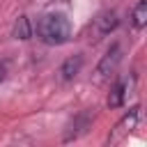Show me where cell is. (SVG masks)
Returning <instances> with one entry per match:
<instances>
[{"mask_svg":"<svg viewBox=\"0 0 147 147\" xmlns=\"http://www.w3.org/2000/svg\"><path fill=\"white\" fill-rule=\"evenodd\" d=\"M131 23H133L136 30H142V28H145V23H147V2H145V0H140V2L133 7Z\"/></svg>","mask_w":147,"mask_h":147,"instance_id":"ba28073f","label":"cell"},{"mask_svg":"<svg viewBox=\"0 0 147 147\" xmlns=\"http://www.w3.org/2000/svg\"><path fill=\"white\" fill-rule=\"evenodd\" d=\"M138 122H140V108L136 106V108H131V110L117 122V126H115L113 133L108 136V145H117V142H122L133 129H138Z\"/></svg>","mask_w":147,"mask_h":147,"instance_id":"7a4b0ae2","label":"cell"},{"mask_svg":"<svg viewBox=\"0 0 147 147\" xmlns=\"http://www.w3.org/2000/svg\"><path fill=\"white\" fill-rule=\"evenodd\" d=\"M129 90H131V83H129V80H119V83L113 87L110 96H108V106H110V108H119V106L124 103Z\"/></svg>","mask_w":147,"mask_h":147,"instance_id":"8992f818","label":"cell"},{"mask_svg":"<svg viewBox=\"0 0 147 147\" xmlns=\"http://www.w3.org/2000/svg\"><path fill=\"white\" fill-rule=\"evenodd\" d=\"M37 37L48 46H60L71 37V23L64 14H44L37 18Z\"/></svg>","mask_w":147,"mask_h":147,"instance_id":"6da1fadb","label":"cell"},{"mask_svg":"<svg viewBox=\"0 0 147 147\" xmlns=\"http://www.w3.org/2000/svg\"><path fill=\"white\" fill-rule=\"evenodd\" d=\"M80 69H83V55L80 53H76V55H71V57H67L64 62H62V67H60V80L62 83H69V80H74L78 74H80Z\"/></svg>","mask_w":147,"mask_h":147,"instance_id":"5b68a950","label":"cell"},{"mask_svg":"<svg viewBox=\"0 0 147 147\" xmlns=\"http://www.w3.org/2000/svg\"><path fill=\"white\" fill-rule=\"evenodd\" d=\"M32 37V23L28 16H18L14 23V39H30Z\"/></svg>","mask_w":147,"mask_h":147,"instance_id":"9c48e42d","label":"cell"},{"mask_svg":"<svg viewBox=\"0 0 147 147\" xmlns=\"http://www.w3.org/2000/svg\"><path fill=\"white\" fill-rule=\"evenodd\" d=\"M87 124H90V115H87V113L78 115V117L71 122V129L67 131V136H64V142H69V140H74V138H78V133H83V131H85L83 126H87Z\"/></svg>","mask_w":147,"mask_h":147,"instance_id":"52a82bcc","label":"cell"},{"mask_svg":"<svg viewBox=\"0 0 147 147\" xmlns=\"http://www.w3.org/2000/svg\"><path fill=\"white\" fill-rule=\"evenodd\" d=\"M117 25H119V16H117V11H115V9H106V11H101V14L92 21L90 32H92L94 39H101V37L110 34Z\"/></svg>","mask_w":147,"mask_h":147,"instance_id":"3957f363","label":"cell"},{"mask_svg":"<svg viewBox=\"0 0 147 147\" xmlns=\"http://www.w3.org/2000/svg\"><path fill=\"white\" fill-rule=\"evenodd\" d=\"M119 60H122V46H119V44H113V46L106 51V55L99 60V64H96V80L110 78V74H115Z\"/></svg>","mask_w":147,"mask_h":147,"instance_id":"277c9868","label":"cell"}]
</instances>
